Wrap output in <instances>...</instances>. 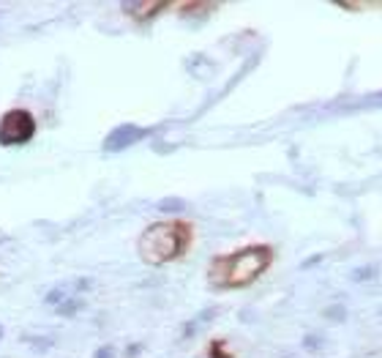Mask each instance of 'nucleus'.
Segmentation results:
<instances>
[{"instance_id":"nucleus-1","label":"nucleus","mask_w":382,"mask_h":358,"mask_svg":"<svg viewBox=\"0 0 382 358\" xmlns=\"http://www.w3.org/2000/svg\"><path fill=\"white\" fill-rule=\"evenodd\" d=\"M273 263V249L265 244L246 246L232 255H218L213 257L210 268H207V282L213 287H246L251 282H257L259 276L268 271V265Z\"/></svg>"},{"instance_id":"nucleus-2","label":"nucleus","mask_w":382,"mask_h":358,"mask_svg":"<svg viewBox=\"0 0 382 358\" xmlns=\"http://www.w3.org/2000/svg\"><path fill=\"white\" fill-rule=\"evenodd\" d=\"M191 224L183 219H170V222H156L140 235L137 252L148 265L172 263L181 255H186L191 246Z\"/></svg>"},{"instance_id":"nucleus-3","label":"nucleus","mask_w":382,"mask_h":358,"mask_svg":"<svg viewBox=\"0 0 382 358\" xmlns=\"http://www.w3.org/2000/svg\"><path fill=\"white\" fill-rule=\"evenodd\" d=\"M36 137V118L27 109H8L0 118V145L16 148Z\"/></svg>"},{"instance_id":"nucleus-4","label":"nucleus","mask_w":382,"mask_h":358,"mask_svg":"<svg viewBox=\"0 0 382 358\" xmlns=\"http://www.w3.org/2000/svg\"><path fill=\"white\" fill-rule=\"evenodd\" d=\"M145 134H148L145 129H134V126H120V129H115L112 134L104 140V151H123V148L131 145V142L142 140Z\"/></svg>"},{"instance_id":"nucleus-5","label":"nucleus","mask_w":382,"mask_h":358,"mask_svg":"<svg viewBox=\"0 0 382 358\" xmlns=\"http://www.w3.org/2000/svg\"><path fill=\"white\" fill-rule=\"evenodd\" d=\"M164 8H167V3H129L126 5V11H131L137 19H150L153 14H159Z\"/></svg>"},{"instance_id":"nucleus-6","label":"nucleus","mask_w":382,"mask_h":358,"mask_svg":"<svg viewBox=\"0 0 382 358\" xmlns=\"http://www.w3.org/2000/svg\"><path fill=\"white\" fill-rule=\"evenodd\" d=\"M207 358H232L227 350V345L221 342V339H216V342H210V348H207Z\"/></svg>"},{"instance_id":"nucleus-7","label":"nucleus","mask_w":382,"mask_h":358,"mask_svg":"<svg viewBox=\"0 0 382 358\" xmlns=\"http://www.w3.org/2000/svg\"><path fill=\"white\" fill-rule=\"evenodd\" d=\"M183 203H178V200H167V203H161V211H181Z\"/></svg>"},{"instance_id":"nucleus-8","label":"nucleus","mask_w":382,"mask_h":358,"mask_svg":"<svg viewBox=\"0 0 382 358\" xmlns=\"http://www.w3.org/2000/svg\"><path fill=\"white\" fill-rule=\"evenodd\" d=\"M109 356H112V348H101L93 358H109Z\"/></svg>"},{"instance_id":"nucleus-9","label":"nucleus","mask_w":382,"mask_h":358,"mask_svg":"<svg viewBox=\"0 0 382 358\" xmlns=\"http://www.w3.org/2000/svg\"><path fill=\"white\" fill-rule=\"evenodd\" d=\"M0 339H3V326H0Z\"/></svg>"}]
</instances>
